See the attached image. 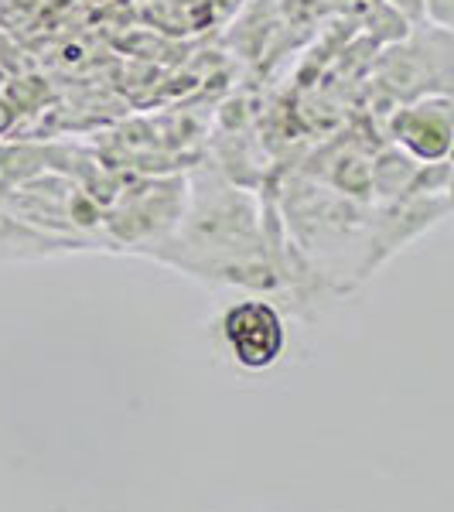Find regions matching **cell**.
Returning <instances> with one entry per match:
<instances>
[{
    "label": "cell",
    "mask_w": 454,
    "mask_h": 512,
    "mask_svg": "<svg viewBox=\"0 0 454 512\" xmlns=\"http://www.w3.org/2000/svg\"><path fill=\"white\" fill-rule=\"evenodd\" d=\"M161 263L185 270L205 284L277 287V267L270 263L257 209L246 195L226 185L198 192L192 209L178 216V229L154 250Z\"/></svg>",
    "instance_id": "1"
},
{
    "label": "cell",
    "mask_w": 454,
    "mask_h": 512,
    "mask_svg": "<svg viewBox=\"0 0 454 512\" xmlns=\"http://www.w3.org/2000/svg\"><path fill=\"white\" fill-rule=\"evenodd\" d=\"M55 250H69V246H62L55 236L0 219V256H48Z\"/></svg>",
    "instance_id": "3"
},
{
    "label": "cell",
    "mask_w": 454,
    "mask_h": 512,
    "mask_svg": "<svg viewBox=\"0 0 454 512\" xmlns=\"http://www.w3.org/2000/svg\"><path fill=\"white\" fill-rule=\"evenodd\" d=\"M222 342H226L229 355L250 373L270 369L284 355L287 345V328L280 311L263 297H250L239 301L222 315Z\"/></svg>",
    "instance_id": "2"
}]
</instances>
